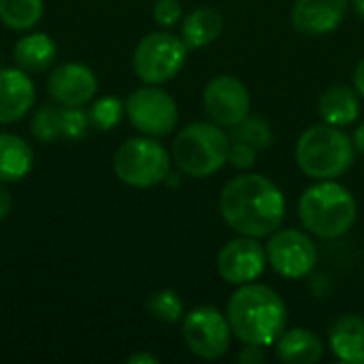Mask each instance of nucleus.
<instances>
[{"label": "nucleus", "mask_w": 364, "mask_h": 364, "mask_svg": "<svg viewBox=\"0 0 364 364\" xmlns=\"http://www.w3.org/2000/svg\"><path fill=\"white\" fill-rule=\"evenodd\" d=\"M348 15V0H296L290 11V21L296 32L322 36L337 30Z\"/></svg>", "instance_id": "nucleus-14"}, {"label": "nucleus", "mask_w": 364, "mask_h": 364, "mask_svg": "<svg viewBox=\"0 0 364 364\" xmlns=\"http://www.w3.org/2000/svg\"><path fill=\"white\" fill-rule=\"evenodd\" d=\"M36 90L32 79L21 68L0 70V124L21 119L34 105Z\"/></svg>", "instance_id": "nucleus-15"}, {"label": "nucleus", "mask_w": 364, "mask_h": 364, "mask_svg": "<svg viewBox=\"0 0 364 364\" xmlns=\"http://www.w3.org/2000/svg\"><path fill=\"white\" fill-rule=\"evenodd\" d=\"M47 92L62 107H83L96 96L98 79L90 66L66 62L49 73Z\"/></svg>", "instance_id": "nucleus-13"}, {"label": "nucleus", "mask_w": 364, "mask_h": 364, "mask_svg": "<svg viewBox=\"0 0 364 364\" xmlns=\"http://www.w3.org/2000/svg\"><path fill=\"white\" fill-rule=\"evenodd\" d=\"M264 250L273 271L286 279H303L318 264V247L314 239L296 228H277Z\"/></svg>", "instance_id": "nucleus-10"}, {"label": "nucleus", "mask_w": 364, "mask_h": 364, "mask_svg": "<svg viewBox=\"0 0 364 364\" xmlns=\"http://www.w3.org/2000/svg\"><path fill=\"white\" fill-rule=\"evenodd\" d=\"M228 151L230 136L222 126L215 122H194L177 132L171 158L183 175L205 179L228 162Z\"/></svg>", "instance_id": "nucleus-5"}, {"label": "nucleus", "mask_w": 364, "mask_h": 364, "mask_svg": "<svg viewBox=\"0 0 364 364\" xmlns=\"http://www.w3.org/2000/svg\"><path fill=\"white\" fill-rule=\"evenodd\" d=\"M154 21L162 28H173L181 19V4L177 0H158L154 11Z\"/></svg>", "instance_id": "nucleus-28"}, {"label": "nucleus", "mask_w": 364, "mask_h": 364, "mask_svg": "<svg viewBox=\"0 0 364 364\" xmlns=\"http://www.w3.org/2000/svg\"><path fill=\"white\" fill-rule=\"evenodd\" d=\"M256 160H258V149L247 145V143H241V141H230V151H228V162L239 168V171H250L256 166Z\"/></svg>", "instance_id": "nucleus-27"}, {"label": "nucleus", "mask_w": 364, "mask_h": 364, "mask_svg": "<svg viewBox=\"0 0 364 364\" xmlns=\"http://www.w3.org/2000/svg\"><path fill=\"white\" fill-rule=\"evenodd\" d=\"M58 55V47L53 38L45 32H32L17 41L13 49V60L17 68L26 73H43L47 70Z\"/></svg>", "instance_id": "nucleus-20"}, {"label": "nucleus", "mask_w": 364, "mask_h": 364, "mask_svg": "<svg viewBox=\"0 0 364 364\" xmlns=\"http://www.w3.org/2000/svg\"><path fill=\"white\" fill-rule=\"evenodd\" d=\"M126 115L130 124L145 136H166L179 122V109L175 98L156 87H139L126 98Z\"/></svg>", "instance_id": "nucleus-9"}, {"label": "nucleus", "mask_w": 364, "mask_h": 364, "mask_svg": "<svg viewBox=\"0 0 364 364\" xmlns=\"http://www.w3.org/2000/svg\"><path fill=\"white\" fill-rule=\"evenodd\" d=\"M273 139H275V134H273L271 124L262 117H250V115L239 126H235L230 132V141L247 143V145L256 147L258 151L269 149Z\"/></svg>", "instance_id": "nucleus-24"}, {"label": "nucleus", "mask_w": 364, "mask_h": 364, "mask_svg": "<svg viewBox=\"0 0 364 364\" xmlns=\"http://www.w3.org/2000/svg\"><path fill=\"white\" fill-rule=\"evenodd\" d=\"M203 105L211 122L232 130L250 115L252 100L245 83L239 77L218 75L207 83L203 92Z\"/></svg>", "instance_id": "nucleus-11"}, {"label": "nucleus", "mask_w": 364, "mask_h": 364, "mask_svg": "<svg viewBox=\"0 0 364 364\" xmlns=\"http://www.w3.org/2000/svg\"><path fill=\"white\" fill-rule=\"evenodd\" d=\"M354 90L358 92V96L364 98V58L358 62V66L354 70Z\"/></svg>", "instance_id": "nucleus-31"}, {"label": "nucleus", "mask_w": 364, "mask_h": 364, "mask_svg": "<svg viewBox=\"0 0 364 364\" xmlns=\"http://www.w3.org/2000/svg\"><path fill=\"white\" fill-rule=\"evenodd\" d=\"M43 17V0H0V21L9 30H30Z\"/></svg>", "instance_id": "nucleus-23"}, {"label": "nucleus", "mask_w": 364, "mask_h": 364, "mask_svg": "<svg viewBox=\"0 0 364 364\" xmlns=\"http://www.w3.org/2000/svg\"><path fill=\"white\" fill-rule=\"evenodd\" d=\"M224 32V15L213 6H200L188 13L181 21V38L188 49H203Z\"/></svg>", "instance_id": "nucleus-19"}, {"label": "nucleus", "mask_w": 364, "mask_h": 364, "mask_svg": "<svg viewBox=\"0 0 364 364\" xmlns=\"http://www.w3.org/2000/svg\"><path fill=\"white\" fill-rule=\"evenodd\" d=\"M126 113V102H122L117 96H102L98 98L92 109L87 111L90 124L98 130H113Z\"/></svg>", "instance_id": "nucleus-25"}, {"label": "nucleus", "mask_w": 364, "mask_h": 364, "mask_svg": "<svg viewBox=\"0 0 364 364\" xmlns=\"http://www.w3.org/2000/svg\"><path fill=\"white\" fill-rule=\"evenodd\" d=\"M34 164L32 147L17 134L0 132V181H21Z\"/></svg>", "instance_id": "nucleus-21"}, {"label": "nucleus", "mask_w": 364, "mask_h": 364, "mask_svg": "<svg viewBox=\"0 0 364 364\" xmlns=\"http://www.w3.org/2000/svg\"><path fill=\"white\" fill-rule=\"evenodd\" d=\"M171 154L154 136H134L119 145L113 156L117 179L132 188H151L171 173Z\"/></svg>", "instance_id": "nucleus-6"}, {"label": "nucleus", "mask_w": 364, "mask_h": 364, "mask_svg": "<svg viewBox=\"0 0 364 364\" xmlns=\"http://www.w3.org/2000/svg\"><path fill=\"white\" fill-rule=\"evenodd\" d=\"M11 207H13V196L0 181V220H4L11 213Z\"/></svg>", "instance_id": "nucleus-30"}, {"label": "nucleus", "mask_w": 364, "mask_h": 364, "mask_svg": "<svg viewBox=\"0 0 364 364\" xmlns=\"http://www.w3.org/2000/svg\"><path fill=\"white\" fill-rule=\"evenodd\" d=\"M354 158V141L341 128L331 124L307 128L296 143V164L316 181L341 177L352 168Z\"/></svg>", "instance_id": "nucleus-4"}, {"label": "nucleus", "mask_w": 364, "mask_h": 364, "mask_svg": "<svg viewBox=\"0 0 364 364\" xmlns=\"http://www.w3.org/2000/svg\"><path fill=\"white\" fill-rule=\"evenodd\" d=\"M356 200L352 192L335 179H322L309 186L299 200L303 226L320 239H339L356 224Z\"/></svg>", "instance_id": "nucleus-3"}, {"label": "nucleus", "mask_w": 364, "mask_h": 364, "mask_svg": "<svg viewBox=\"0 0 364 364\" xmlns=\"http://www.w3.org/2000/svg\"><path fill=\"white\" fill-rule=\"evenodd\" d=\"M158 356L149 354V352H139V354H132L128 358V364H158Z\"/></svg>", "instance_id": "nucleus-32"}, {"label": "nucleus", "mask_w": 364, "mask_h": 364, "mask_svg": "<svg viewBox=\"0 0 364 364\" xmlns=\"http://www.w3.org/2000/svg\"><path fill=\"white\" fill-rule=\"evenodd\" d=\"M318 113L324 124H331L337 128L354 124L360 115L358 92L343 83L328 85L318 100Z\"/></svg>", "instance_id": "nucleus-16"}, {"label": "nucleus", "mask_w": 364, "mask_h": 364, "mask_svg": "<svg viewBox=\"0 0 364 364\" xmlns=\"http://www.w3.org/2000/svg\"><path fill=\"white\" fill-rule=\"evenodd\" d=\"M275 356L286 364H316L324 356V343L307 328H290L275 341Z\"/></svg>", "instance_id": "nucleus-18"}, {"label": "nucleus", "mask_w": 364, "mask_h": 364, "mask_svg": "<svg viewBox=\"0 0 364 364\" xmlns=\"http://www.w3.org/2000/svg\"><path fill=\"white\" fill-rule=\"evenodd\" d=\"M147 311L160 322L175 324L183 318V303L175 290H158L147 299Z\"/></svg>", "instance_id": "nucleus-26"}, {"label": "nucleus", "mask_w": 364, "mask_h": 364, "mask_svg": "<svg viewBox=\"0 0 364 364\" xmlns=\"http://www.w3.org/2000/svg\"><path fill=\"white\" fill-rule=\"evenodd\" d=\"M188 51L181 36L162 30L149 32L134 47L132 68L143 83L162 85L183 68Z\"/></svg>", "instance_id": "nucleus-7"}, {"label": "nucleus", "mask_w": 364, "mask_h": 364, "mask_svg": "<svg viewBox=\"0 0 364 364\" xmlns=\"http://www.w3.org/2000/svg\"><path fill=\"white\" fill-rule=\"evenodd\" d=\"M226 318L232 335L245 346H273L288 324L284 299L264 284L239 286L226 305Z\"/></svg>", "instance_id": "nucleus-2"}, {"label": "nucleus", "mask_w": 364, "mask_h": 364, "mask_svg": "<svg viewBox=\"0 0 364 364\" xmlns=\"http://www.w3.org/2000/svg\"><path fill=\"white\" fill-rule=\"evenodd\" d=\"M267 250L254 237H239L228 241L218 254V273L226 284L243 286L256 282L267 269Z\"/></svg>", "instance_id": "nucleus-12"}, {"label": "nucleus", "mask_w": 364, "mask_h": 364, "mask_svg": "<svg viewBox=\"0 0 364 364\" xmlns=\"http://www.w3.org/2000/svg\"><path fill=\"white\" fill-rule=\"evenodd\" d=\"M237 360L241 364H260L267 360V354H264V348H262V346L245 343V348L239 352Z\"/></svg>", "instance_id": "nucleus-29"}, {"label": "nucleus", "mask_w": 364, "mask_h": 364, "mask_svg": "<svg viewBox=\"0 0 364 364\" xmlns=\"http://www.w3.org/2000/svg\"><path fill=\"white\" fill-rule=\"evenodd\" d=\"M352 9L356 11L360 19H364V0H352Z\"/></svg>", "instance_id": "nucleus-34"}, {"label": "nucleus", "mask_w": 364, "mask_h": 364, "mask_svg": "<svg viewBox=\"0 0 364 364\" xmlns=\"http://www.w3.org/2000/svg\"><path fill=\"white\" fill-rule=\"evenodd\" d=\"M333 354L348 364H364V318L341 316L328 331Z\"/></svg>", "instance_id": "nucleus-17"}, {"label": "nucleus", "mask_w": 364, "mask_h": 364, "mask_svg": "<svg viewBox=\"0 0 364 364\" xmlns=\"http://www.w3.org/2000/svg\"><path fill=\"white\" fill-rule=\"evenodd\" d=\"M220 213L237 235L271 237L286 218V196L269 177L243 173L222 188Z\"/></svg>", "instance_id": "nucleus-1"}, {"label": "nucleus", "mask_w": 364, "mask_h": 364, "mask_svg": "<svg viewBox=\"0 0 364 364\" xmlns=\"http://www.w3.org/2000/svg\"><path fill=\"white\" fill-rule=\"evenodd\" d=\"M30 130L41 143H55L60 139H66V109L62 105L41 107L32 117Z\"/></svg>", "instance_id": "nucleus-22"}, {"label": "nucleus", "mask_w": 364, "mask_h": 364, "mask_svg": "<svg viewBox=\"0 0 364 364\" xmlns=\"http://www.w3.org/2000/svg\"><path fill=\"white\" fill-rule=\"evenodd\" d=\"M354 147H356V151H360L364 154V122L356 128V132H354Z\"/></svg>", "instance_id": "nucleus-33"}, {"label": "nucleus", "mask_w": 364, "mask_h": 364, "mask_svg": "<svg viewBox=\"0 0 364 364\" xmlns=\"http://www.w3.org/2000/svg\"><path fill=\"white\" fill-rule=\"evenodd\" d=\"M181 333L188 350L203 360H220L230 350L232 331L226 314L218 307L200 305L190 309L183 316Z\"/></svg>", "instance_id": "nucleus-8"}]
</instances>
